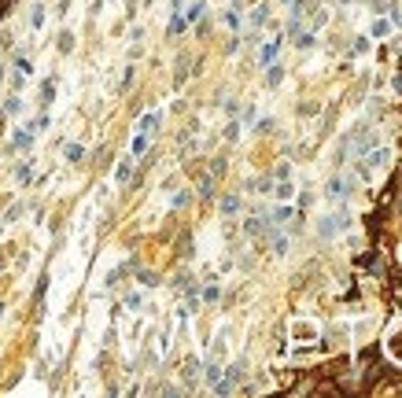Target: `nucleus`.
Wrapping results in <instances>:
<instances>
[{"label": "nucleus", "mask_w": 402, "mask_h": 398, "mask_svg": "<svg viewBox=\"0 0 402 398\" xmlns=\"http://www.w3.org/2000/svg\"><path fill=\"white\" fill-rule=\"evenodd\" d=\"M347 225H351V206H347V199H340V214H325L321 225H317V232H321L325 240H332V236L343 232Z\"/></svg>", "instance_id": "1"}, {"label": "nucleus", "mask_w": 402, "mask_h": 398, "mask_svg": "<svg viewBox=\"0 0 402 398\" xmlns=\"http://www.w3.org/2000/svg\"><path fill=\"white\" fill-rule=\"evenodd\" d=\"M351 188H354V177H332L329 181V199H351Z\"/></svg>", "instance_id": "2"}, {"label": "nucleus", "mask_w": 402, "mask_h": 398, "mask_svg": "<svg viewBox=\"0 0 402 398\" xmlns=\"http://www.w3.org/2000/svg\"><path fill=\"white\" fill-rule=\"evenodd\" d=\"M362 159H366V166H362L366 174H369V170H380V166H388V159H391V148H377V151H366Z\"/></svg>", "instance_id": "3"}, {"label": "nucleus", "mask_w": 402, "mask_h": 398, "mask_svg": "<svg viewBox=\"0 0 402 398\" xmlns=\"http://www.w3.org/2000/svg\"><path fill=\"white\" fill-rule=\"evenodd\" d=\"M266 217H269V221H273L277 229H280V225H288V221L295 217V210H292V206H273V210H269Z\"/></svg>", "instance_id": "4"}, {"label": "nucleus", "mask_w": 402, "mask_h": 398, "mask_svg": "<svg viewBox=\"0 0 402 398\" xmlns=\"http://www.w3.org/2000/svg\"><path fill=\"white\" fill-rule=\"evenodd\" d=\"M30 144H33V133H30V129H15V137H11V148H15V151H26Z\"/></svg>", "instance_id": "5"}, {"label": "nucleus", "mask_w": 402, "mask_h": 398, "mask_svg": "<svg viewBox=\"0 0 402 398\" xmlns=\"http://www.w3.org/2000/svg\"><path fill=\"white\" fill-rule=\"evenodd\" d=\"M280 81H284V66H277V63H269L266 66V85H269V89H277V85Z\"/></svg>", "instance_id": "6"}, {"label": "nucleus", "mask_w": 402, "mask_h": 398, "mask_svg": "<svg viewBox=\"0 0 402 398\" xmlns=\"http://www.w3.org/2000/svg\"><path fill=\"white\" fill-rule=\"evenodd\" d=\"M129 174H133V155H126L122 163H118V170H115V181H118V185H126V181H129Z\"/></svg>", "instance_id": "7"}, {"label": "nucleus", "mask_w": 402, "mask_h": 398, "mask_svg": "<svg viewBox=\"0 0 402 398\" xmlns=\"http://www.w3.org/2000/svg\"><path fill=\"white\" fill-rule=\"evenodd\" d=\"M203 11H207V4H203V0H196L189 11H181V15H185V22L192 26V22H200V18H203Z\"/></svg>", "instance_id": "8"}, {"label": "nucleus", "mask_w": 402, "mask_h": 398, "mask_svg": "<svg viewBox=\"0 0 402 398\" xmlns=\"http://www.w3.org/2000/svg\"><path fill=\"white\" fill-rule=\"evenodd\" d=\"M277 48H280V41H266V44H262V63H266V66L277 59Z\"/></svg>", "instance_id": "9"}, {"label": "nucleus", "mask_w": 402, "mask_h": 398, "mask_svg": "<svg viewBox=\"0 0 402 398\" xmlns=\"http://www.w3.org/2000/svg\"><path fill=\"white\" fill-rule=\"evenodd\" d=\"M148 140H152V133H137L133 151H129V155H144V151H148Z\"/></svg>", "instance_id": "10"}, {"label": "nucleus", "mask_w": 402, "mask_h": 398, "mask_svg": "<svg viewBox=\"0 0 402 398\" xmlns=\"http://www.w3.org/2000/svg\"><path fill=\"white\" fill-rule=\"evenodd\" d=\"M159 122H163L159 115H144V118H140V133H155V129H159Z\"/></svg>", "instance_id": "11"}, {"label": "nucleus", "mask_w": 402, "mask_h": 398, "mask_svg": "<svg viewBox=\"0 0 402 398\" xmlns=\"http://www.w3.org/2000/svg\"><path fill=\"white\" fill-rule=\"evenodd\" d=\"M203 376H207V384L214 387V384L221 380V365H218V362H207V373H203Z\"/></svg>", "instance_id": "12"}, {"label": "nucleus", "mask_w": 402, "mask_h": 398, "mask_svg": "<svg viewBox=\"0 0 402 398\" xmlns=\"http://www.w3.org/2000/svg\"><path fill=\"white\" fill-rule=\"evenodd\" d=\"M240 380H244V362H236V365L225 373V384H240Z\"/></svg>", "instance_id": "13"}, {"label": "nucleus", "mask_w": 402, "mask_h": 398, "mask_svg": "<svg viewBox=\"0 0 402 398\" xmlns=\"http://www.w3.org/2000/svg\"><path fill=\"white\" fill-rule=\"evenodd\" d=\"M63 155H67V163H78V159L85 155V148H81V144H67V148H63Z\"/></svg>", "instance_id": "14"}, {"label": "nucleus", "mask_w": 402, "mask_h": 398, "mask_svg": "<svg viewBox=\"0 0 402 398\" xmlns=\"http://www.w3.org/2000/svg\"><path fill=\"white\" fill-rule=\"evenodd\" d=\"M266 18H269V7L262 4V7H255V11H251V26H255V30H258V26H262Z\"/></svg>", "instance_id": "15"}, {"label": "nucleus", "mask_w": 402, "mask_h": 398, "mask_svg": "<svg viewBox=\"0 0 402 398\" xmlns=\"http://www.w3.org/2000/svg\"><path fill=\"white\" fill-rule=\"evenodd\" d=\"M185 26H189V22H185V15H181V11H174V18H170V37H177Z\"/></svg>", "instance_id": "16"}, {"label": "nucleus", "mask_w": 402, "mask_h": 398, "mask_svg": "<svg viewBox=\"0 0 402 398\" xmlns=\"http://www.w3.org/2000/svg\"><path fill=\"white\" fill-rule=\"evenodd\" d=\"M221 210H225V214H236V210H240V196H225V199H221Z\"/></svg>", "instance_id": "17"}, {"label": "nucleus", "mask_w": 402, "mask_h": 398, "mask_svg": "<svg viewBox=\"0 0 402 398\" xmlns=\"http://www.w3.org/2000/svg\"><path fill=\"white\" fill-rule=\"evenodd\" d=\"M292 192H295V188H292V181H277V199H292Z\"/></svg>", "instance_id": "18"}, {"label": "nucleus", "mask_w": 402, "mask_h": 398, "mask_svg": "<svg viewBox=\"0 0 402 398\" xmlns=\"http://www.w3.org/2000/svg\"><path fill=\"white\" fill-rule=\"evenodd\" d=\"M310 44H314V30H310V33L299 30V33H295V48H310Z\"/></svg>", "instance_id": "19"}, {"label": "nucleus", "mask_w": 402, "mask_h": 398, "mask_svg": "<svg viewBox=\"0 0 402 398\" xmlns=\"http://www.w3.org/2000/svg\"><path fill=\"white\" fill-rule=\"evenodd\" d=\"M52 92H55V81H44L41 85V103H44V107L52 103Z\"/></svg>", "instance_id": "20"}, {"label": "nucleus", "mask_w": 402, "mask_h": 398, "mask_svg": "<svg viewBox=\"0 0 402 398\" xmlns=\"http://www.w3.org/2000/svg\"><path fill=\"white\" fill-rule=\"evenodd\" d=\"M288 177H292V166L280 163V166H277V174H273V181H288Z\"/></svg>", "instance_id": "21"}, {"label": "nucleus", "mask_w": 402, "mask_h": 398, "mask_svg": "<svg viewBox=\"0 0 402 398\" xmlns=\"http://www.w3.org/2000/svg\"><path fill=\"white\" fill-rule=\"evenodd\" d=\"M251 188H255V192H269V188H273V177H258Z\"/></svg>", "instance_id": "22"}, {"label": "nucleus", "mask_w": 402, "mask_h": 398, "mask_svg": "<svg viewBox=\"0 0 402 398\" xmlns=\"http://www.w3.org/2000/svg\"><path fill=\"white\" fill-rule=\"evenodd\" d=\"M4 111H7V115H18V111H22V100H18V96H11V100L4 103Z\"/></svg>", "instance_id": "23"}, {"label": "nucleus", "mask_w": 402, "mask_h": 398, "mask_svg": "<svg viewBox=\"0 0 402 398\" xmlns=\"http://www.w3.org/2000/svg\"><path fill=\"white\" fill-rule=\"evenodd\" d=\"M225 22L236 30V26H240V7H229V11H225Z\"/></svg>", "instance_id": "24"}, {"label": "nucleus", "mask_w": 402, "mask_h": 398, "mask_svg": "<svg viewBox=\"0 0 402 398\" xmlns=\"http://www.w3.org/2000/svg\"><path fill=\"white\" fill-rule=\"evenodd\" d=\"M15 177H18V181H30V163H18V170H15Z\"/></svg>", "instance_id": "25"}, {"label": "nucleus", "mask_w": 402, "mask_h": 398, "mask_svg": "<svg viewBox=\"0 0 402 398\" xmlns=\"http://www.w3.org/2000/svg\"><path fill=\"white\" fill-rule=\"evenodd\" d=\"M362 52H369V37H358V41H354V55H362Z\"/></svg>", "instance_id": "26"}, {"label": "nucleus", "mask_w": 402, "mask_h": 398, "mask_svg": "<svg viewBox=\"0 0 402 398\" xmlns=\"http://www.w3.org/2000/svg\"><path fill=\"white\" fill-rule=\"evenodd\" d=\"M203 299H207V302L218 299V284H207V288H203Z\"/></svg>", "instance_id": "27"}, {"label": "nucleus", "mask_w": 402, "mask_h": 398, "mask_svg": "<svg viewBox=\"0 0 402 398\" xmlns=\"http://www.w3.org/2000/svg\"><path fill=\"white\" fill-rule=\"evenodd\" d=\"M18 214H22V203H15V206H11V210H7V214H4V221H15V217H18Z\"/></svg>", "instance_id": "28"}, {"label": "nucleus", "mask_w": 402, "mask_h": 398, "mask_svg": "<svg viewBox=\"0 0 402 398\" xmlns=\"http://www.w3.org/2000/svg\"><path fill=\"white\" fill-rule=\"evenodd\" d=\"M30 22H33V26H41V22H44V11H41V7H33V15H30Z\"/></svg>", "instance_id": "29"}, {"label": "nucleus", "mask_w": 402, "mask_h": 398, "mask_svg": "<svg viewBox=\"0 0 402 398\" xmlns=\"http://www.w3.org/2000/svg\"><path fill=\"white\" fill-rule=\"evenodd\" d=\"M236 137H240V126H236V122H232V126L225 129V140H236Z\"/></svg>", "instance_id": "30"}, {"label": "nucleus", "mask_w": 402, "mask_h": 398, "mask_svg": "<svg viewBox=\"0 0 402 398\" xmlns=\"http://www.w3.org/2000/svg\"><path fill=\"white\" fill-rule=\"evenodd\" d=\"M391 22H395V26H402V11H395V15H391Z\"/></svg>", "instance_id": "31"}, {"label": "nucleus", "mask_w": 402, "mask_h": 398, "mask_svg": "<svg viewBox=\"0 0 402 398\" xmlns=\"http://www.w3.org/2000/svg\"><path fill=\"white\" fill-rule=\"evenodd\" d=\"M0 314H4V306H0Z\"/></svg>", "instance_id": "32"}]
</instances>
